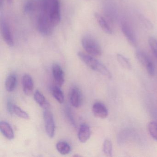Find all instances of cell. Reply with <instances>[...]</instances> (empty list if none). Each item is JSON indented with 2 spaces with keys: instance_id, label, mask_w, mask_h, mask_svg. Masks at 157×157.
Listing matches in <instances>:
<instances>
[{
  "instance_id": "6da1fadb",
  "label": "cell",
  "mask_w": 157,
  "mask_h": 157,
  "mask_svg": "<svg viewBox=\"0 0 157 157\" xmlns=\"http://www.w3.org/2000/svg\"><path fill=\"white\" fill-rule=\"evenodd\" d=\"M40 10L41 13L48 15L55 26L60 22L61 13L59 0H41Z\"/></svg>"
},
{
  "instance_id": "30bf717a",
  "label": "cell",
  "mask_w": 157,
  "mask_h": 157,
  "mask_svg": "<svg viewBox=\"0 0 157 157\" xmlns=\"http://www.w3.org/2000/svg\"><path fill=\"white\" fill-rule=\"evenodd\" d=\"M92 112L95 117L104 119L108 114L106 106L102 103L95 102L92 106Z\"/></svg>"
},
{
  "instance_id": "7c38bea8",
  "label": "cell",
  "mask_w": 157,
  "mask_h": 157,
  "mask_svg": "<svg viewBox=\"0 0 157 157\" xmlns=\"http://www.w3.org/2000/svg\"><path fill=\"white\" fill-rule=\"evenodd\" d=\"M23 89L26 95H30L33 90L34 84L33 78L30 75L25 74L22 78Z\"/></svg>"
},
{
  "instance_id": "277c9868",
  "label": "cell",
  "mask_w": 157,
  "mask_h": 157,
  "mask_svg": "<svg viewBox=\"0 0 157 157\" xmlns=\"http://www.w3.org/2000/svg\"><path fill=\"white\" fill-rule=\"evenodd\" d=\"M37 27L39 33L45 36L51 35L55 26L48 14L40 12L37 21Z\"/></svg>"
},
{
  "instance_id": "8992f818",
  "label": "cell",
  "mask_w": 157,
  "mask_h": 157,
  "mask_svg": "<svg viewBox=\"0 0 157 157\" xmlns=\"http://www.w3.org/2000/svg\"><path fill=\"white\" fill-rule=\"evenodd\" d=\"M121 30L125 37L131 45L136 47L137 45V42L133 29L130 24L127 21L122 20L121 22Z\"/></svg>"
},
{
  "instance_id": "3957f363",
  "label": "cell",
  "mask_w": 157,
  "mask_h": 157,
  "mask_svg": "<svg viewBox=\"0 0 157 157\" xmlns=\"http://www.w3.org/2000/svg\"><path fill=\"white\" fill-rule=\"evenodd\" d=\"M82 44L83 49L89 55L94 56H99L102 55V49L99 43L90 36H85L82 39Z\"/></svg>"
},
{
  "instance_id": "d6986e66",
  "label": "cell",
  "mask_w": 157,
  "mask_h": 157,
  "mask_svg": "<svg viewBox=\"0 0 157 157\" xmlns=\"http://www.w3.org/2000/svg\"><path fill=\"white\" fill-rule=\"evenodd\" d=\"M56 149L62 155L69 154L71 150L69 144L65 141H60L56 144Z\"/></svg>"
},
{
  "instance_id": "e0dca14e",
  "label": "cell",
  "mask_w": 157,
  "mask_h": 157,
  "mask_svg": "<svg viewBox=\"0 0 157 157\" xmlns=\"http://www.w3.org/2000/svg\"><path fill=\"white\" fill-rule=\"evenodd\" d=\"M136 57L140 63L143 65L145 68L147 67L151 64H153L150 58L143 51L140 50H138L136 52Z\"/></svg>"
},
{
  "instance_id": "603a6c76",
  "label": "cell",
  "mask_w": 157,
  "mask_h": 157,
  "mask_svg": "<svg viewBox=\"0 0 157 157\" xmlns=\"http://www.w3.org/2000/svg\"><path fill=\"white\" fill-rule=\"evenodd\" d=\"M139 20L140 24L147 30H151L153 29V25L152 22L144 15L140 14L139 16Z\"/></svg>"
},
{
  "instance_id": "7a4b0ae2",
  "label": "cell",
  "mask_w": 157,
  "mask_h": 157,
  "mask_svg": "<svg viewBox=\"0 0 157 157\" xmlns=\"http://www.w3.org/2000/svg\"><path fill=\"white\" fill-rule=\"evenodd\" d=\"M78 56L82 62L93 70L97 71L107 78H112V74L108 69L103 63L92 56L82 52H78Z\"/></svg>"
},
{
  "instance_id": "44dd1931",
  "label": "cell",
  "mask_w": 157,
  "mask_h": 157,
  "mask_svg": "<svg viewBox=\"0 0 157 157\" xmlns=\"http://www.w3.org/2000/svg\"><path fill=\"white\" fill-rule=\"evenodd\" d=\"M37 4L35 0H28L26 2L24 7V10L25 13H32L36 9Z\"/></svg>"
},
{
  "instance_id": "8fae6325",
  "label": "cell",
  "mask_w": 157,
  "mask_h": 157,
  "mask_svg": "<svg viewBox=\"0 0 157 157\" xmlns=\"http://www.w3.org/2000/svg\"><path fill=\"white\" fill-rule=\"evenodd\" d=\"M90 127L86 124H82L80 126L78 133V138L81 143H85L89 140L91 136Z\"/></svg>"
},
{
  "instance_id": "52a82bcc",
  "label": "cell",
  "mask_w": 157,
  "mask_h": 157,
  "mask_svg": "<svg viewBox=\"0 0 157 157\" xmlns=\"http://www.w3.org/2000/svg\"><path fill=\"white\" fill-rule=\"evenodd\" d=\"M1 30L2 37L6 44L10 47L13 46L14 45L13 36L9 24L4 19H2L1 21Z\"/></svg>"
},
{
  "instance_id": "484cf974",
  "label": "cell",
  "mask_w": 157,
  "mask_h": 157,
  "mask_svg": "<svg viewBox=\"0 0 157 157\" xmlns=\"http://www.w3.org/2000/svg\"><path fill=\"white\" fill-rule=\"evenodd\" d=\"M13 113L17 116L21 118L25 119H28L29 118V116L28 114L25 111L23 110L21 107L16 105H14L13 107Z\"/></svg>"
},
{
  "instance_id": "ac0fdd59",
  "label": "cell",
  "mask_w": 157,
  "mask_h": 157,
  "mask_svg": "<svg viewBox=\"0 0 157 157\" xmlns=\"http://www.w3.org/2000/svg\"><path fill=\"white\" fill-rule=\"evenodd\" d=\"M17 77L14 74H11L7 77L5 81V88L7 91L11 92L15 90L17 85Z\"/></svg>"
},
{
  "instance_id": "cb8c5ba5",
  "label": "cell",
  "mask_w": 157,
  "mask_h": 157,
  "mask_svg": "<svg viewBox=\"0 0 157 157\" xmlns=\"http://www.w3.org/2000/svg\"><path fill=\"white\" fill-rule=\"evenodd\" d=\"M103 151L105 156L112 157L113 152V145L112 142L109 140H105L103 145Z\"/></svg>"
},
{
  "instance_id": "2e32d148",
  "label": "cell",
  "mask_w": 157,
  "mask_h": 157,
  "mask_svg": "<svg viewBox=\"0 0 157 157\" xmlns=\"http://www.w3.org/2000/svg\"><path fill=\"white\" fill-rule=\"evenodd\" d=\"M0 129L2 134L8 139L11 140L14 138L13 129L10 124L5 121H1L0 123Z\"/></svg>"
},
{
  "instance_id": "ffe728a7",
  "label": "cell",
  "mask_w": 157,
  "mask_h": 157,
  "mask_svg": "<svg viewBox=\"0 0 157 157\" xmlns=\"http://www.w3.org/2000/svg\"><path fill=\"white\" fill-rule=\"evenodd\" d=\"M52 94L54 98L59 103L62 104L65 101L64 94L59 86H54L52 89Z\"/></svg>"
},
{
  "instance_id": "ba28073f",
  "label": "cell",
  "mask_w": 157,
  "mask_h": 157,
  "mask_svg": "<svg viewBox=\"0 0 157 157\" xmlns=\"http://www.w3.org/2000/svg\"><path fill=\"white\" fill-rule=\"evenodd\" d=\"M70 101L71 105L75 108H78L81 105L82 101V94L78 87L74 86L71 90Z\"/></svg>"
},
{
  "instance_id": "83f0119b",
  "label": "cell",
  "mask_w": 157,
  "mask_h": 157,
  "mask_svg": "<svg viewBox=\"0 0 157 157\" xmlns=\"http://www.w3.org/2000/svg\"><path fill=\"white\" fill-rule=\"evenodd\" d=\"M67 115L68 118L69 120L71 121V124L73 125V126H76V124H75V121L74 119H73V116H72V114H71V112L69 108H67Z\"/></svg>"
},
{
  "instance_id": "9a60e30c",
  "label": "cell",
  "mask_w": 157,
  "mask_h": 157,
  "mask_svg": "<svg viewBox=\"0 0 157 157\" xmlns=\"http://www.w3.org/2000/svg\"><path fill=\"white\" fill-rule=\"evenodd\" d=\"M35 101L44 110H48L50 108V105L44 94L37 90L34 94Z\"/></svg>"
},
{
  "instance_id": "7402d4cb",
  "label": "cell",
  "mask_w": 157,
  "mask_h": 157,
  "mask_svg": "<svg viewBox=\"0 0 157 157\" xmlns=\"http://www.w3.org/2000/svg\"><path fill=\"white\" fill-rule=\"evenodd\" d=\"M117 61L121 66L126 69L130 70L131 68V65L129 60L126 57L121 54H118L117 55Z\"/></svg>"
},
{
  "instance_id": "f1b7e54d",
  "label": "cell",
  "mask_w": 157,
  "mask_h": 157,
  "mask_svg": "<svg viewBox=\"0 0 157 157\" xmlns=\"http://www.w3.org/2000/svg\"><path fill=\"white\" fill-rule=\"evenodd\" d=\"M13 107H14V105L13 103L12 102L11 100H8L7 102V109H8V112L12 114L13 113Z\"/></svg>"
},
{
  "instance_id": "9c48e42d",
  "label": "cell",
  "mask_w": 157,
  "mask_h": 157,
  "mask_svg": "<svg viewBox=\"0 0 157 157\" xmlns=\"http://www.w3.org/2000/svg\"><path fill=\"white\" fill-rule=\"evenodd\" d=\"M52 71L57 86L62 87L65 82V74L62 68L58 64H54L52 66Z\"/></svg>"
},
{
  "instance_id": "4316f807",
  "label": "cell",
  "mask_w": 157,
  "mask_h": 157,
  "mask_svg": "<svg viewBox=\"0 0 157 157\" xmlns=\"http://www.w3.org/2000/svg\"><path fill=\"white\" fill-rule=\"evenodd\" d=\"M149 45L151 49L154 56L157 59V40L154 37H150L149 38Z\"/></svg>"
},
{
  "instance_id": "5b68a950",
  "label": "cell",
  "mask_w": 157,
  "mask_h": 157,
  "mask_svg": "<svg viewBox=\"0 0 157 157\" xmlns=\"http://www.w3.org/2000/svg\"><path fill=\"white\" fill-rule=\"evenodd\" d=\"M44 118L47 135L50 138H53L55 136L56 126L53 114L49 109L44 111Z\"/></svg>"
},
{
  "instance_id": "f546056e",
  "label": "cell",
  "mask_w": 157,
  "mask_h": 157,
  "mask_svg": "<svg viewBox=\"0 0 157 157\" xmlns=\"http://www.w3.org/2000/svg\"><path fill=\"white\" fill-rule=\"evenodd\" d=\"M6 1H7V2L10 4H12L13 3V0H6Z\"/></svg>"
},
{
  "instance_id": "4fadbf2b",
  "label": "cell",
  "mask_w": 157,
  "mask_h": 157,
  "mask_svg": "<svg viewBox=\"0 0 157 157\" xmlns=\"http://www.w3.org/2000/svg\"><path fill=\"white\" fill-rule=\"evenodd\" d=\"M105 14L110 21L114 22L117 19V13L116 7L112 3H108L104 8Z\"/></svg>"
},
{
  "instance_id": "5bb4252c",
  "label": "cell",
  "mask_w": 157,
  "mask_h": 157,
  "mask_svg": "<svg viewBox=\"0 0 157 157\" xmlns=\"http://www.w3.org/2000/svg\"><path fill=\"white\" fill-rule=\"evenodd\" d=\"M94 17H95L98 24L99 25L102 30L105 33L109 35L113 34V30L110 25L108 24V22L105 20V18H104L103 16L97 13H94Z\"/></svg>"
},
{
  "instance_id": "d4e9b609",
  "label": "cell",
  "mask_w": 157,
  "mask_h": 157,
  "mask_svg": "<svg viewBox=\"0 0 157 157\" xmlns=\"http://www.w3.org/2000/svg\"><path fill=\"white\" fill-rule=\"evenodd\" d=\"M149 133L152 138L157 140V122L151 121L148 125Z\"/></svg>"
}]
</instances>
